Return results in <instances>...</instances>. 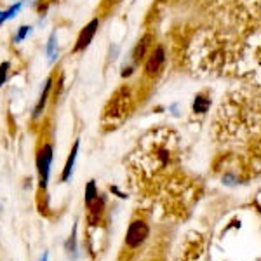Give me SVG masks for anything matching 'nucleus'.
Segmentation results:
<instances>
[{"label": "nucleus", "instance_id": "f257e3e1", "mask_svg": "<svg viewBox=\"0 0 261 261\" xmlns=\"http://www.w3.org/2000/svg\"><path fill=\"white\" fill-rule=\"evenodd\" d=\"M130 110V92L127 87H120L105 107L103 122L105 124H119L127 117Z\"/></svg>", "mask_w": 261, "mask_h": 261}, {"label": "nucleus", "instance_id": "f03ea898", "mask_svg": "<svg viewBox=\"0 0 261 261\" xmlns=\"http://www.w3.org/2000/svg\"><path fill=\"white\" fill-rule=\"evenodd\" d=\"M50 164H53V143H44L37 151V172H39V192H47L49 176H50Z\"/></svg>", "mask_w": 261, "mask_h": 261}, {"label": "nucleus", "instance_id": "7ed1b4c3", "mask_svg": "<svg viewBox=\"0 0 261 261\" xmlns=\"http://www.w3.org/2000/svg\"><path fill=\"white\" fill-rule=\"evenodd\" d=\"M148 233H150V228L145 221L134 220L130 223L127 235H125V246H127L129 249H138V247L148 239Z\"/></svg>", "mask_w": 261, "mask_h": 261}, {"label": "nucleus", "instance_id": "20e7f679", "mask_svg": "<svg viewBox=\"0 0 261 261\" xmlns=\"http://www.w3.org/2000/svg\"><path fill=\"white\" fill-rule=\"evenodd\" d=\"M98 28H99V19L98 18L89 21V23L82 28V32L79 33V37H77V42H75V45H73V54L82 53V50H86L87 47H89L92 39H94V35H96V32H98Z\"/></svg>", "mask_w": 261, "mask_h": 261}, {"label": "nucleus", "instance_id": "39448f33", "mask_svg": "<svg viewBox=\"0 0 261 261\" xmlns=\"http://www.w3.org/2000/svg\"><path fill=\"white\" fill-rule=\"evenodd\" d=\"M164 61H166V53H164V47L159 45V47L153 49V53L148 56V60L145 63V75L146 77H155V75L161 73Z\"/></svg>", "mask_w": 261, "mask_h": 261}, {"label": "nucleus", "instance_id": "423d86ee", "mask_svg": "<svg viewBox=\"0 0 261 261\" xmlns=\"http://www.w3.org/2000/svg\"><path fill=\"white\" fill-rule=\"evenodd\" d=\"M151 40H153V37L150 35V33H146L145 37H141V40L136 44V47H134V53H133V60L136 63H140L145 60V56L148 54V50L151 47Z\"/></svg>", "mask_w": 261, "mask_h": 261}, {"label": "nucleus", "instance_id": "0eeeda50", "mask_svg": "<svg viewBox=\"0 0 261 261\" xmlns=\"http://www.w3.org/2000/svg\"><path fill=\"white\" fill-rule=\"evenodd\" d=\"M89 207V216H87V220H89L91 225H96V223L99 221L101 214H103V209H105V197L103 195H98L94 200H92L91 205H87Z\"/></svg>", "mask_w": 261, "mask_h": 261}, {"label": "nucleus", "instance_id": "6e6552de", "mask_svg": "<svg viewBox=\"0 0 261 261\" xmlns=\"http://www.w3.org/2000/svg\"><path fill=\"white\" fill-rule=\"evenodd\" d=\"M79 146H81V141H75L73 146H71V151L66 159V164H65V169H63V174H61V181H68L73 174V166H75V159H77V153H79Z\"/></svg>", "mask_w": 261, "mask_h": 261}, {"label": "nucleus", "instance_id": "1a4fd4ad", "mask_svg": "<svg viewBox=\"0 0 261 261\" xmlns=\"http://www.w3.org/2000/svg\"><path fill=\"white\" fill-rule=\"evenodd\" d=\"M53 82H54V77H49L47 81H45L44 89H42V94H40V98H39V103H37L35 112H33V117H40L42 112H44L45 103H47L49 94H50V87H53Z\"/></svg>", "mask_w": 261, "mask_h": 261}, {"label": "nucleus", "instance_id": "9d476101", "mask_svg": "<svg viewBox=\"0 0 261 261\" xmlns=\"http://www.w3.org/2000/svg\"><path fill=\"white\" fill-rule=\"evenodd\" d=\"M65 251L68 252V256L71 259H75L77 258V225L73 226V230H71V235H70V239L66 241L65 244Z\"/></svg>", "mask_w": 261, "mask_h": 261}, {"label": "nucleus", "instance_id": "9b49d317", "mask_svg": "<svg viewBox=\"0 0 261 261\" xmlns=\"http://www.w3.org/2000/svg\"><path fill=\"white\" fill-rule=\"evenodd\" d=\"M47 54H49V60L50 61L56 60V56H58V35H56V32H53V33H50V37H49Z\"/></svg>", "mask_w": 261, "mask_h": 261}, {"label": "nucleus", "instance_id": "f8f14e48", "mask_svg": "<svg viewBox=\"0 0 261 261\" xmlns=\"http://www.w3.org/2000/svg\"><path fill=\"white\" fill-rule=\"evenodd\" d=\"M96 197H98V187H96V181L91 179L86 187V205H91Z\"/></svg>", "mask_w": 261, "mask_h": 261}, {"label": "nucleus", "instance_id": "ddd939ff", "mask_svg": "<svg viewBox=\"0 0 261 261\" xmlns=\"http://www.w3.org/2000/svg\"><path fill=\"white\" fill-rule=\"evenodd\" d=\"M19 9H21V2H19V4H16V6H14V7H11V9H7V11L0 12V23H4V21H6V19L14 18V16L19 12Z\"/></svg>", "mask_w": 261, "mask_h": 261}, {"label": "nucleus", "instance_id": "4468645a", "mask_svg": "<svg viewBox=\"0 0 261 261\" xmlns=\"http://www.w3.org/2000/svg\"><path fill=\"white\" fill-rule=\"evenodd\" d=\"M207 107H209V101L205 98H202V96H199V98H195V103H193V112L204 113L207 110Z\"/></svg>", "mask_w": 261, "mask_h": 261}, {"label": "nucleus", "instance_id": "2eb2a0df", "mask_svg": "<svg viewBox=\"0 0 261 261\" xmlns=\"http://www.w3.org/2000/svg\"><path fill=\"white\" fill-rule=\"evenodd\" d=\"M11 68V63L9 61H4L2 65H0V86H4L7 81V71Z\"/></svg>", "mask_w": 261, "mask_h": 261}, {"label": "nucleus", "instance_id": "dca6fc26", "mask_svg": "<svg viewBox=\"0 0 261 261\" xmlns=\"http://www.w3.org/2000/svg\"><path fill=\"white\" fill-rule=\"evenodd\" d=\"M30 32H32L30 27H21L19 32H18V35H16V42H21L27 35H30Z\"/></svg>", "mask_w": 261, "mask_h": 261}, {"label": "nucleus", "instance_id": "f3484780", "mask_svg": "<svg viewBox=\"0 0 261 261\" xmlns=\"http://www.w3.org/2000/svg\"><path fill=\"white\" fill-rule=\"evenodd\" d=\"M39 261H49V252H44V254H42V258Z\"/></svg>", "mask_w": 261, "mask_h": 261}, {"label": "nucleus", "instance_id": "a211bd4d", "mask_svg": "<svg viewBox=\"0 0 261 261\" xmlns=\"http://www.w3.org/2000/svg\"><path fill=\"white\" fill-rule=\"evenodd\" d=\"M159 2H166V0H159Z\"/></svg>", "mask_w": 261, "mask_h": 261}]
</instances>
